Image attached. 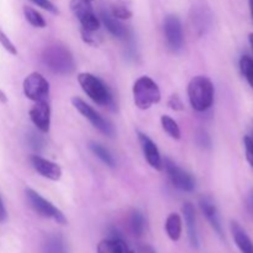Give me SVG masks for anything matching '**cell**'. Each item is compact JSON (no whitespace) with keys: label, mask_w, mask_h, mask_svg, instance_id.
<instances>
[{"label":"cell","mask_w":253,"mask_h":253,"mask_svg":"<svg viewBox=\"0 0 253 253\" xmlns=\"http://www.w3.org/2000/svg\"><path fill=\"white\" fill-rule=\"evenodd\" d=\"M24 15L25 19L27 20L30 25H32L34 27H39V29H43L46 27V20L43 19L41 14H40L37 10L32 9L30 6H25L24 7Z\"/></svg>","instance_id":"cell-23"},{"label":"cell","mask_w":253,"mask_h":253,"mask_svg":"<svg viewBox=\"0 0 253 253\" xmlns=\"http://www.w3.org/2000/svg\"><path fill=\"white\" fill-rule=\"evenodd\" d=\"M44 253H68L66 241L59 235H52L46 239L43 244Z\"/></svg>","instance_id":"cell-19"},{"label":"cell","mask_w":253,"mask_h":253,"mask_svg":"<svg viewBox=\"0 0 253 253\" xmlns=\"http://www.w3.org/2000/svg\"><path fill=\"white\" fill-rule=\"evenodd\" d=\"M133 101L141 110H147L155 104L160 103L161 90L155 81L150 77H141L133 84Z\"/></svg>","instance_id":"cell-3"},{"label":"cell","mask_w":253,"mask_h":253,"mask_svg":"<svg viewBox=\"0 0 253 253\" xmlns=\"http://www.w3.org/2000/svg\"><path fill=\"white\" fill-rule=\"evenodd\" d=\"M183 215H184L185 224H187L188 229V236H189V241L192 247L198 249L199 247V236H198L197 230V217H195V209L193 204L190 203H185L183 205Z\"/></svg>","instance_id":"cell-16"},{"label":"cell","mask_w":253,"mask_h":253,"mask_svg":"<svg viewBox=\"0 0 253 253\" xmlns=\"http://www.w3.org/2000/svg\"><path fill=\"white\" fill-rule=\"evenodd\" d=\"M188 95L194 110L207 111L214 103V85L207 77H194L188 85Z\"/></svg>","instance_id":"cell-2"},{"label":"cell","mask_w":253,"mask_h":253,"mask_svg":"<svg viewBox=\"0 0 253 253\" xmlns=\"http://www.w3.org/2000/svg\"><path fill=\"white\" fill-rule=\"evenodd\" d=\"M1 31H2V30H1V29H0V32H1Z\"/></svg>","instance_id":"cell-39"},{"label":"cell","mask_w":253,"mask_h":253,"mask_svg":"<svg viewBox=\"0 0 253 253\" xmlns=\"http://www.w3.org/2000/svg\"><path fill=\"white\" fill-rule=\"evenodd\" d=\"M25 194H26V199L29 202L30 207L35 210L39 215L41 216L47 217V219H52L56 222L61 225L67 224V219L63 215V212L59 209H57L51 202L46 200L44 198H42L39 193H36L35 190L27 188L25 190Z\"/></svg>","instance_id":"cell-6"},{"label":"cell","mask_w":253,"mask_h":253,"mask_svg":"<svg viewBox=\"0 0 253 253\" xmlns=\"http://www.w3.org/2000/svg\"><path fill=\"white\" fill-rule=\"evenodd\" d=\"M7 217V212L6 209L4 207V203H2L1 197H0V222H4Z\"/></svg>","instance_id":"cell-33"},{"label":"cell","mask_w":253,"mask_h":253,"mask_svg":"<svg viewBox=\"0 0 253 253\" xmlns=\"http://www.w3.org/2000/svg\"><path fill=\"white\" fill-rule=\"evenodd\" d=\"M249 2H250V10H251V15L253 20V0H249Z\"/></svg>","instance_id":"cell-36"},{"label":"cell","mask_w":253,"mask_h":253,"mask_svg":"<svg viewBox=\"0 0 253 253\" xmlns=\"http://www.w3.org/2000/svg\"><path fill=\"white\" fill-rule=\"evenodd\" d=\"M163 163H165L166 169L170 178V182L177 189L183 190V192H193L195 189V180L192 174L178 167L169 158H166Z\"/></svg>","instance_id":"cell-10"},{"label":"cell","mask_w":253,"mask_h":253,"mask_svg":"<svg viewBox=\"0 0 253 253\" xmlns=\"http://www.w3.org/2000/svg\"><path fill=\"white\" fill-rule=\"evenodd\" d=\"M166 231L172 241H178L182 235V219L178 214H170L166 221Z\"/></svg>","instance_id":"cell-20"},{"label":"cell","mask_w":253,"mask_h":253,"mask_svg":"<svg viewBox=\"0 0 253 253\" xmlns=\"http://www.w3.org/2000/svg\"><path fill=\"white\" fill-rule=\"evenodd\" d=\"M72 104H73L74 108L82 114L85 119H88L89 121L91 123V125L94 126L95 128H98L100 132H103L104 135L106 136H113L114 135V127L108 120L103 118L99 113H96L90 105L85 103L83 99L81 98H73L72 99Z\"/></svg>","instance_id":"cell-8"},{"label":"cell","mask_w":253,"mask_h":253,"mask_svg":"<svg viewBox=\"0 0 253 253\" xmlns=\"http://www.w3.org/2000/svg\"><path fill=\"white\" fill-rule=\"evenodd\" d=\"M250 43H251L252 49H253V32H252L251 35H250Z\"/></svg>","instance_id":"cell-37"},{"label":"cell","mask_w":253,"mask_h":253,"mask_svg":"<svg viewBox=\"0 0 253 253\" xmlns=\"http://www.w3.org/2000/svg\"><path fill=\"white\" fill-rule=\"evenodd\" d=\"M137 135H138V141H140L141 148H142L143 155H145V158L148 162V165H150L152 168H155V169H158V170L162 169L163 161L162 158H161L160 151H158L156 143L153 142L148 136H146L145 133L138 132Z\"/></svg>","instance_id":"cell-12"},{"label":"cell","mask_w":253,"mask_h":253,"mask_svg":"<svg viewBox=\"0 0 253 253\" xmlns=\"http://www.w3.org/2000/svg\"><path fill=\"white\" fill-rule=\"evenodd\" d=\"M31 165L34 166L35 169L42 175L51 180H59L62 175V169L57 163L51 162V161L42 158L40 156H32Z\"/></svg>","instance_id":"cell-13"},{"label":"cell","mask_w":253,"mask_h":253,"mask_svg":"<svg viewBox=\"0 0 253 253\" xmlns=\"http://www.w3.org/2000/svg\"><path fill=\"white\" fill-rule=\"evenodd\" d=\"M240 68L246 78L247 83L253 89V59L249 56H242L240 59Z\"/></svg>","instance_id":"cell-25"},{"label":"cell","mask_w":253,"mask_h":253,"mask_svg":"<svg viewBox=\"0 0 253 253\" xmlns=\"http://www.w3.org/2000/svg\"><path fill=\"white\" fill-rule=\"evenodd\" d=\"M200 208H202L203 214L207 217L212 229L215 230V232H216L220 237H224V229H222L221 220H220L219 211H217L214 203H212L209 198H202V199H200Z\"/></svg>","instance_id":"cell-15"},{"label":"cell","mask_w":253,"mask_h":253,"mask_svg":"<svg viewBox=\"0 0 253 253\" xmlns=\"http://www.w3.org/2000/svg\"><path fill=\"white\" fill-rule=\"evenodd\" d=\"M168 106H169V108L174 111H182L183 109H184L183 101L180 100V98L177 95V94H174V95L170 96L169 100H168Z\"/></svg>","instance_id":"cell-30"},{"label":"cell","mask_w":253,"mask_h":253,"mask_svg":"<svg viewBox=\"0 0 253 253\" xmlns=\"http://www.w3.org/2000/svg\"><path fill=\"white\" fill-rule=\"evenodd\" d=\"M89 150L99 158V160L103 161L106 166L114 168L115 167V160H114L113 155L110 153V151L106 147H104L103 145L98 142H89Z\"/></svg>","instance_id":"cell-21"},{"label":"cell","mask_w":253,"mask_h":253,"mask_svg":"<svg viewBox=\"0 0 253 253\" xmlns=\"http://www.w3.org/2000/svg\"><path fill=\"white\" fill-rule=\"evenodd\" d=\"M41 61L49 71L61 76L72 74L76 69V62L72 52L59 43L47 46L42 52Z\"/></svg>","instance_id":"cell-1"},{"label":"cell","mask_w":253,"mask_h":253,"mask_svg":"<svg viewBox=\"0 0 253 253\" xmlns=\"http://www.w3.org/2000/svg\"><path fill=\"white\" fill-rule=\"evenodd\" d=\"M197 141H198V143L202 146V147H209L210 143H211L210 142L209 136H208L207 132H204V131H199V132H198Z\"/></svg>","instance_id":"cell-31"},{"label":"cell","mask_w":253,"mask_h":253,"mask_svg":"<svg viewBox=\"0 0 253 253\" xmlns=\"http://www.w3.org/2000/svg\"><path fill=\"white\" fill-rule=\"evenodd\" d=\"M231 234L235 240V244L242 253H253V242L247 235V232L242 229L241 225L236 221L231 222Z\"/></svg>","instance_id":"cell-18"},{"label":"cell","mask_w":253,"mask_h":253,"mask_svg":"<svg viewBox=\"0 0 253 253\" xmlns=\"http://www.w3.org/2000/svg\"><path fill=\"white\" fill-rule=\"evenodd\" d=\"M125 253H133L132 251H131V250H127V251H126Z\"/></svg>","instance_id":"cell-38"},{"label":"cell","mask_w":253,"mask_h":253,"mask_svg":"<svg viewBox=\"0 0 253 253\" xmlns=\"http://www.w3.org/2000/svg\"><path fill=\"white\" fill-rule=\"evenodd\" d=\"M244 143L245 151H246V158L250 165H251V167L253 168V140L250 136H246L244 138Z\"/></svg>","instance_id":"cell-28"},{"label":"cell","mask_w":253,"mask_h":253,"mask_svg":"<svg viewBox=\"0 0 253 253\" xmlns=\"http://www.w3.org/2000/svg\"><path fill=\"white\" fill-rule=\"evenodd\" d=\"M24 94L27 99L35 101H46L49 95V84L42 74L34 72L24 81Z\"/></svg>","instance_id":"cell-7"},{"label":"cell","mask_w":253,"mask_h":253,"mask_svg":"<svg viewBox=\"0 0 253 253\" xmlns=\"http://www.w3.org/2000/svg\"><path fill=\"white\" fill-rule=\"evenodd\" d=\"M138 253H156V251L148 245H142L138 247Z\"/></svg>","instance_id":"cell-34"},{"label":"cell","mask_w":253,"mask_h":253,"mask_svg":"<svg viewBox=\"0 0 253 253\" xmlns=\"http://www.w3.org/2000/svg\"><path fill=\"white\" fill-rule=\"evenodd\" d=\"M130 227L135 236H142L143 232H145L146 230V220L142 212L138 211V210H133V211L131 212Z\"/></svg>","instance_id":"cell-22"},{"label":"cell","mask_w":253,"mask_h":253,"mask_svg":"<svg viewBox=\"0 0 253 253\" xmlns=\"http://www.w3.org/2000/svg\"><path fill=\"white\" fill-rule=\"evenodd\" d=\"M127 250V245L116 230L113 231L111 239L103 240L98 245V253H125Z\"/></svg>","instance_id":"cell-17"},{"label":"cell","mask_w":253,"mask_h":253,"mask_svg":"<svg viewBox=\"0 0 253 253\" xmlns=\"http://www.w3.org/2000/svg\"><path fill=\"white\" fill-rule=\"evenodd\" d=\"M100 19L103 24L105 25L106 30L110 32L113 36L118 37L120 40H126L130 37V31L127 27L123 24L119 19L114 17L111 12L106 11V10H101L100 11Z\"/></svg>","instance_id":"cell-14"},{"label":"cell","mask_w":253,"mask_h":253,"mask_svg":"<svg viewBox=\"0 0 253 253\" xmlns=\"http://www.w3.org/2000/svg\"><path fill=\"white\" fill-rule=\"evenodd\" d=\"M94 0H71V10L79 20L84 32H95L100 27V20L93 9Z\"/></svg>","instance_id":"cell-5"},{"label":"cell","mask_w":253,"mask_h":253,"mask_svg":"<svg viewBox=\"0 0 253 253\" xmlns=\"http://www.w3.org/2000/svg\"><path fill=\"white\" fill-rule=\"evenodd\" d=\"M78 82L84 93L95 104L101 106L113 105V95L104 82L90 73H81Z\"/></svg>","instance_id":"cell-4"},{"label":"cell","mask_w":253,"mask_h":253,"mask_svg":"<svg viewBox=\"0 0 253 253\" xmlns=\"http://www.w3.org/2000/svg\"><path fill=\"white\" fill-rule=\"evenodd\" d=\"M246 209L250 216L253 219V190L249 193V195L246 198Z\"/></svg>","instance_id":"cell-32"},{"label":"cell","mask_w":253,"mask_h":253,"mask_svg":"<svg viewBox=\"0 0 253 253\" xmlns=\"http://www.w3.org/2000/svg\"><path fill=\"white\" fill-rule=\"evenodd\" d=\"M0 101H1V103H6L7 101L6 95H5V93L2 90H0Z\"/></svg>","instance_id":"cell-35"},{"label":"cell","mask_w":253,"mask_h":253,"mask_svg":"<svg viewBox=\"0 0 253 253\" xmlns=\"http://www.w3.org/2000/svg\"><path fill=\"white\" fill-rule=\"evenodd\" d=\"M111 15L119 20H128L131 16H132V12L125 6H114L113 11H111Z\"/></svg>","instance_id":"cell-27"},{"label":"cell","mask_w":253,"mask_h":253,"mask_svg":"<svg viewBox=\"0 0 253 253\" xmlns=\"http://www.w3.org/2000/svg\"><path fill=\"white\" fill-rule=\"evenodd\" d=\"M30 119L41 132H48L51 125V109L46 101H37L30 110Z\"/></svg>","instance_id":"cell-11"},{"label":"cell","mask_w":253,"mask_h":253,"mask_svg":"<svg viewBox=\"0 0 253 253\" xmlns=\"http://www.w3.org/2000/svg\"><path fill=\"white\" fill-rule=\"evenodd\" d=\"M27 142H29V145L36 151L42 150V148H43V145H44L43 138L35 132H30L29 135H27Z\"/></svg>","instance_id":"cell-26"},{"label":"cell","mask_w":253,"mask_h":253,"mask_svg":"<svg viewBox=\"0 0 253 253\" xmlns=\"http://www.w3.org/2000/svg\"><path fill=\"white\" fill-rule=\"evenodd\" d=\"M161 124H162V127L168 135L170 136L174 140H179L180 138V128L178 126V124L173 120L170 116L168 115H163L161 118Z\"/></svg>","instance_id":"cell-24"},{"label":"cell","mask_w":253,"mask_h":253,"mask_svg":"<svg viewBox=\"0 0 253 253\" xmlns=\"http://www.w3.org/2000/svg\"><path fill=\"white\" fill-rule=\"evenodd\" d=\"M165 35L167 43L173 52L182 49L184 43V34L179 17L177 15L169 14L165 19Z\"/></svg>","instance_id":"cell-9"},{"label":"cell","mask_w":253,"mask_h":253,"mask_svg":"<svg viewBox=\"0 0 253 253\" xmlns=\"http://www.w3.org/2000/svg\"><path fill=\"white\" fill-rule=\"evenodd\" d=\"M31 2H34L35 5H37V6H40L41 9L43 10H47V11L52 12V14H57L58 12V10H57V7L54 6L53 4H52L49 0H30Z\"/></svg>","instance_id":"cell-29"}]
</instances>
